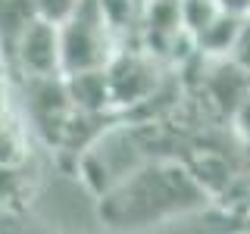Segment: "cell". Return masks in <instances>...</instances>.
<instances>
[{
    "instance_id": "52a82bcc",
    "label": "cell",
    "mask_w": 250,
    "mask_h": 234,
    "mask_svg": "<svg viewBox=\"0 0 250 234\" xmlns=\"http://www.w3.org/2000/svg\"><path fill=\"white\" fill-rule=\"evenodd\" d=\"M207 94L209 100L222 109V113L234 116L241 109V103L250 97V69H244L241 62L229 59H216L213 69L207 72Z\"/></svg>"
},
{
    "instance_id": "d6986e66",
    "label": "cell",
    "mask_w": 250,
    "mask_h": 234,
    "mask_svg": "<svg viewBox=\"0 0 250 234\" xmlns=\"http://www.w3.org/2000/svg\"><path fill=\"white\" fill-rule=\"evenodd\" d=\"M135 3H138V10H144V6L150 3V0H135Z\"/></svg>"
},
{
    "instance_id": "ac0fdd59",
    "label": "cell",
    "mask_w": 250,
    "mask_h": 234,
    "mask_svg": "<svg viewBox=\"0 0 250 234\" xmlns=\"http://www.w3.org/2000/svg\"><path fill=\"white\" fill-rule=\"evenodd\" d=\"M10 75H13V66H10V57H6L3 44H0V81H10Z\"/></svg>"
},
{
    "instance_id": "4fadbf2b",
    "label": "cell",
    "mask_w": 250,
    "mask_h": 234,
    "mask_svg": "<svg viewBox=\"0 0 250 234\" xmlns=\"http://www.w3.org/2000/svg\"><path fill=\"white\" fill-rule=\"evenodd\" d=\"M25 194V175H22V162L19 166H0V206L3 203H16Z\"/></svg>"
},
{
    "instance_id": "8fae6325",
    "label": "cell",
    "mask_w": 250,
    "mask_h": 234,
    "mask_svg": "<svg viewBox=\"0 0 250 234\" xmlns=\"http://www.w3.org/2000/svg\"><path fill=\"white\" fill-rule=\"evenodd\" d=\"M25 162V128L13 113L0 116V166Z\"/></svg>"
},
{
    "instance_id": "6da1fadb",
    "label": "cell",
    "mask_w": 250,
    "mask_h": 234,
    "mask_svg": "<svg viewBox=\"0 0 250 234\" xmlns=\"http://www.w3.org/2000/svg\"><path fill=\"white\" fill-rule=\"evenodd\" d=\"M207 200L209 194L197 184L188 166L172 159H150L106 197H100V218L119 231L150 228L207 206Z\"/></svg>"
},
{
    "instance_id": "30bf717a",
    "label": "cell",
    "mask_w": 250,
    "mask_h": 234,
    "mask_svg": "<svg viewBox=\"0 0 250 234\" xmlns=\"http://www.w3.org/2000/svg\"><path fill=\"white\" fill-rule=\"evenodd\" d=\"M38 16L41 13H38L35 0H0V44H3L6 57H13V47L19 41V35L38 19Z\"/></svg>"
},
{
    "instance_id": "9c48e42d",
    "label": "cell",
    "mask_w": 250,
    "mask_h": 234,
    "mask_svg": "<svg viewBox=\"0 0 250 234\" xmlns=\"http://www.w3.org/2000/svg\"><path fill=\"white\" fill-rule=\"evenodd\" d=\"M241 28H244V13H231V10H222L209 22L207 28L194 38V47L203 53V57H213V59H229L238 47V38H241Z\"/></svg>"
},
{
    "instance_id": "5bb4252c",
    "label": "cell",
    "mask_w": 250,
    "mask_h": 234,
    "mask_svg": "<svg viewBox=\"0 0 250 234\" xmlns=\"http://www.w3.org/2000/svg\"><path fill=\"white\" fill-rule=\"evenodd\" d=\"M38 3V13L44 16V19H53V22H62L69 13L75 10L78 0H35Z\"/></svg>"
},
{
    "instance_id": "5b68a950",
    "label": "cell",
    "mask_w": 250,
    "mask_h": 234,
    "mask_svg": "<svg viewBox=\"0 0 250 234\" xmlns=\"http://www.w3.org/2000/svg\"><path fill=\"white\" fill-rule=\"evenodd\" d=\"M106 75L116 109L147 103L160 88V66L150 50H116V57L106 62Z\"/></svg>"
},
{
    "instance_id": "e0dca14e",
    "label": "cell",
    "mask_w": 250,
    "mask_h": 234,
    "mask_svg": "<svg viewBox=\"0 0 250 234\" xmlns=\"http://www.w3.org/2000/svg\"><path fill=\"white\" fill-rule=\"evenodd\" d=\"M219 3L225 6V10H231V13H250V0H219Z\"/></svg>"
},
{
    "instance_id": "7c38bea8",
    "label": "cell",
    "mask_w": 250,
    "mask_h": 234,
    "mask_svg": "<svg viewBox=\"0 0 250 234\" xmlns=\"http://www.w3.org/2000/svg\"><path fill=\"white\" fill-rule=\"evenodd\" d=\"M222 10L225 6L219 3V0H182V28H185V35L194 41Z\"/></svg>"
},
{
    "instance_id": "2e32d148",
    "label": "cell",
    "mask_w": 250,
    "mask_h": 234,
    "mask_svg": "<svg viewBox=\"0 0 250 234\" xmlns=\"http://www.w3.org/2000/svg\"><path fill=\"white\" fill-rule=\"evenodd\" d=\"M231 122H234V131H238V137L250 147V97L244 100V103H241L238 113L231 116Z\"/></svg>"
},
{
    "instance_id": "277c9868",
    "label": "cell",
    "mask_w": 250,
    "mask_h": 234,
    "mask_svg": "<svg viewBox=\"0 0 250 234\" xmlns=\"http://www.w3.org/2000/svg\"><path fill=\"white\" fill-rule=\"evenodd\" d=\"M19 100L25 122L31 125L38 137L50 147H60L66 125L72 119V103H69L66 78L47 75V78H19Z\"/></svg>"
},
{
    "instance_id": "8992f818",
    "label": "cell",
    "mask_w": 250,
    "mask_h": 234,
    "mask_svg": "<svg viewBox=\"0 0 250 234\" xmlns=\"http://www.w3.org/2000/svg\"><path fill=\"white\" fill-rule=\"evenodd\" d=\"M13 75L19 78H47L62 75V47H60V22L38 16L19 35L13 47Z\"/></svg>"
},
{
    "instance_id": "7a4b0ae2",
    "label": "cell",
    "mask_w": 250,
    "mask_h": 234,
    "mask_svg": "<svg viewBox=\"0 0 250 234\" xmlns=\"http://www.w3.org/2000/svg\"><path fill=\"white\" fill-rule=\"evenodd\" d=\"M144 162H150V159L144 153V144H141L138 131L128 128V125H113V128L100 131L94 137V144L78 156L75 172L88 184L91 194L106 197L128 175H135Z\"/></svg>"
},
{
    "instance_id": "ba28073f",
    "label": "cell",
    "mask_w": 250,
    "mask_h": 234,
    "mask_svg": "<svg viewBox=\"0 0 250 234\" xmlns=\"http://www.w3.org/2000/svg\"><path fill=\"white\" fill-rule=\"evenodd\" d=\"M69 91V103L84 116H109L113 113V91H109L106 69H84V72L62 75Z\"/></svg>"
},
{
    "instance_id": "9a60e30c",
    "label": "cell",
    "mask_w": 250,
    "mask_h": 234,
    "mask_svg": "<svg viewBox=\"0 0 250 234\" xmlns=\"http://www.w3.org/2000/svg\"><path fill=\"white\" fill-rule=\"evenodd\" d=\"M231 59L241 62L244 69H250V13L244 16V28H241V38H238V47H234Z\"/></svg>"
},
{
    "instance_id": "3957f363",
    "label": "cell",
    "mask_w": 250,
    "mask_h": 234,
    "mask_svg": "<svg viewBox=\"0 0 250 234\" xmlns=\"http://www.w3.org/2000/svg\"><path fill=\"white\" fill-rule=\"evenodd\" d=\"M62 75L84 69H106L116 57V28L109 25L100 0H78L75 10L60 22Z\"/></svg>"
}]
</instances>
